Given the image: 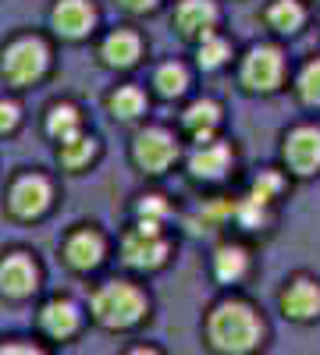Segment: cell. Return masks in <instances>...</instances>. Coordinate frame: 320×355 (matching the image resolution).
I'll use <instances>...</instances> for the list:
<instances>
[{
    "label": "cell",
    "mask_w": 320,
    "mask_h": 355,
    "mask_svg": "<svg viewBox=\"0 0 320 355\" xmlns=\"http://www.w3.org/2000/svg\"><path fill=\"white\" fill-rule=\"evenodd\" d=\"M267 341V323L246 299H221L210 313H207V345L214 352H228V355H246L264 348Z\"/></svg>",
    "instance_id": "1"
},
{
    "label": "cell",
    "mask_w": 320,
    "mask_h": 355,
    "mask_svg": "<svg viewBox=\"0 0 320 355\" xmlns=\"http://www.w3.org/2000/svg\"><path fill=\"white\" fill-rule=\"evenodd\" d=\"M90 313L103 331H128V327H135V323H142L150 316V299L135 281L114 277V281H103L93 291Z\"/></svg>",
    "instance_id": "2"
},
{
    "label": "cell",
    "mask_w": 320,
    "mask_h": 355,
    "mask_svg": "<svg viewBox=\"0 0 320 355\" xmlns=\"http://www.w3.org/2000/svg\"><path fill=\"white\" fill-rule=\"evenodd\" d=\"M50 71V46L40 36H15L0 50V75L11 89H28Z\"/></svg>",
    "instance_id": "3"
},
{
    "label": "cell",
    "mask_w": 320,
    "mask_h": 355,
    "mask_svg": "<svg viewBox=\"0 0 320 355\" xmlns=\"http://www.w3.org/2000/svg\"><path fill=\"white\" fill-rule=\"evenodd\" d=\"M171 256V242L164 234V224H150V220H135V227L125 231L121 239V263L132 270H160Z\"/></svg>",
    "instance_id": "4"
},
{
    "label": "cell",
    "mask_w": 320,
    "mask_h": 355,
    "mask_svg": "<svg viewBox=\"0 0 320 355\" xmlns=\"http://www.w3.org/2000/svg\"><path fill=\"white\" fill-rule=\"evenodd\" d=\"M239 82L246 93H278L285 82V53L274 43H256L246 50L242 68H239Z\"/></svg>",
    "instance_id": "5"
},
{
    "label": "cell",
    "mask_w": 320,
    "mask_h": 355,
    "mask_svg": "<svg viewBox=\"0 0 320 355\" xmlns=\"http://www.w3.org/2000/svg\"><path fill=\"white\" fill-rule=\"evenodd\" d=\"M53 206V185L50 178L28 171V174H18L11 189H8V214L15 220H40L50 214Z\"/></svg>",
    "instance_id": "6"
},
{
    "label": "cell",
    "mask_w": 320,
    "mask_h": 355,
    "mask_svg": "<svg viewBox=\"0 0 320 355\" xmlns=\"http://www.w3.org/2000/svg\"><path fill=\"white\" fill-rule=\"evenodd\" d=\"M132 160L142 174H167L171 164L178 160V139H174L167 128L153 125V128H142L132 139Z\"/></svg>",
    "instance_id": "7"
},
{
    "label": "cell",
    "mask_w": 320,
    "mask_h": 355,
    "mask_svg": "<svg viewBox=\"0 0 320 355\" xmlns=\"http://www.w3.org/2000/svg\"><path fill=\"white\" fill-rule=\"evenodd\" d=\"M40 291V263L33 259V252L25 249H11L0 256V295L11 302H25Z\"/></svg>",
    "instance_id": "8"
},
{
    "label": "cell",
    "mask_w": 320,
    "mask_h": 355,
    "mask_svg": "<svg viewBox=\"0 0 320 355\" xmlns=\"http://www.w3.org/2000/svg\"><path fill=\"white\" fill-rule=\"evenodd\" d=\"M185 171L192 182H203V185H217L224 178L235 171V150L224 142V139H203L196 142V150L189 153L185 160Z\"/></svg>",
    "instance_id": "9"
},
{
    "label": "cell",
    "mask_w": 320,
    "mask_h": 355,
    "mask_svg": "<svg viewBox=\"0 0 320 355\" xmlns=\"http://www.w3.org/2000/svg\"><path fill=\"white\" fill-rule=\"evenodd\" d=\"M281 157H285L288 174H296V178L320 174V125H296L285 135Z\"/></svg>",
    "instance_id": "10"
},
{
    "label": "cell",
    "mask_w": 320,
    "mask_h": 355,
    "mask_svg": "<svg viewBox=\"0 0 320 355\" xmlns=\"http://www.w3.org/2000/svg\"><path fill=\"white\" fill-rule=\"evenodd\" d=\"M50 25H53V33L61 40H68V43L90 40L93 28H96L93 0H57L53 11H50Z\"/></svg>",
    "instance_id": "11"
},
{
    "label": "cell",
    "mask_w": 320,
    "mask_h": 355,
    "mask_svg": "<svg viewBox=\"0 0 320 355\" xmlns=\"http://www.w3.org/2000/svg\"><path fill=\"white\" fill-rule=\"evenodd\" d=\"M174 28L185 36V40H203V36H210L217 33V25H221V8H217V0H174V15H171Z\"/></svg>",
    "instance_id": "12"
},
{
    "label": "cell",
    "mask_w": 320,
    "mask_h": 355,
    "mask_svg": "<svg viewBox=\"0 0 320 355\" xmlns=\"http://www.w3.org/2000/svg\"><path fill=\"white\" fill-rule=\"evenodd\" d=\"M65 263L71 266L75 274H93L96 266L107 259V242L96 227H75L68 239H65V249H61Z\"/></svg>",
    "instance_id": "13"
},
{
    "label": "cell",
    "mask_w": 320,
    "mask_h": 355,
    "mask_svg": "<svg viewBox=\"0 0 320 355\" xmlns=\"http://www.w3.org/2000/svg\"><path fill=\"white\" fill-rule=\"evenodd\" d=\"M281 313L296 323H313L320 316V281L296 274L281 288Z\"/></svg>",
    "instance_id": "14"
},
{
    "label": "cell",
    "mask_w": 320,
    "mask_h": 355,
    "mask_svg": "<svg viewBox=\"0 0 320 355\" xmlns=\"http://www.w3.org/2000/svg\"><path fill=\"white\" fill-rule=\"evenodd\" d=\"M100 61L107 68H118V71H128L142 61V36L135 28H114V33L103 36L100 43Z\"/></svg>",
    "instance_id": "15"
},
{
    "label": "cell",
    "mask_w": 320,
    "mask_h": 355,
    "mask_svg": "<svg viewBox=\"0 0 320 355\" xmlns=\"http://www.w3.org/2000/svg\"><path fill=\"white\" fill-rule=\"evenodd\" d=\"M78 323H82L78 306H75L71 299H61V295H53V299L43 302V309H40V331H43L50 341H68V338H75V334H78Z\"/></svg>",
    "instance_id": "16"
},
{
    "label": "cell",
    "mask_w": 320,
    "mask_h": 355,
    "mask_svg": "<svg viewBox=\"0 0 320 355\" xmlns=\"http://www.w3.org/2000/svg\"><path fill=\"white\" fill-rule=\"evenodd\" d=\"M224 121V107L210 96L203 100H192L185 110H182V128L192 135V142H203V139H214L217 128Z\"/></svg>",
    "instance_id": "17"
},
{
    "label": "cell",
    "mask_w": 320,
    "mask_h": 355,
    "mask_svg": "<svg viewBox=\"0 0 320 355\" xmlns=\"http://www.w3.org/2000/svg\"><path fill=\"white\" fill-rule=\"evenodd\" d=\"M96 157H100V142H96V135H90L85 128L78 135L65 139V142H57V160H61V167L71 171V174L85 171Z\"/></svg>",
    "instance_id": "18"
},
{
    "label": "cell",
    "mask_w": 320,
    "mask_h": 355,
    "mask_svg": "<svg viewBox=\"0 0 320 355\" xmlns=\"http://www.w3.org/2000/svg\"><path fill=\"white\" fill-rule=\"evenodd\" d=\"M249 274V252L235 242H224L214 252V277L221 284H239Z\"/></svg>",
    "instance_id": "19"
},
{
    "label": "cell",
    "mask_w": 320,
    "mask_h": 355,
    "mask_svg": "<svg viewBox=\"0 0 320 355\" xmlns=\"http://www.w3.org/2000/svg\"><path fill=\"white\" fill-rule=\"evenodd\" d=\"M231 57H235V46H231L221 33H210V36L196 40V64L207 71V75L224 71L231 64Z\"/></svg>",
    "instance_id": "20"
},
{
    "label": "cell",
    "mask_w": 320,
    "mask_h": 355,
    "mask_svg": "<svg viewBox=\"0 0 320 355\" xmlns=\"http://www.w3.org/2000/svg\"><path fill=\"white\" fill-rule=\"evenodd\" d=\"M264 21L278 36H296L306 25V8L299 4V0H271V8L264 11Z\"/></svg>",
    "instance_id": "21"
},
{
    "label": "cell",
    "mask_w": 320,
    "mask_h": 355,
    "mask_svg": "<svg viewBox=\"0 0 320 355\" xmlns=\"http://www.w3.org/2000/svg\"><path fill=\"white\" fill-rule=\"evenodd\" d=\"M231 220H235L242 231H267L274 224V206L271 202H260L256 196H242V199H235Z\"/></svg>",
    "instance_id": "22"
},
{
    "label": "cell",
    "mask_w": 320,
    "mask_h": 355,
    "mask_svg": "<svg viewBox=\"0 0 320 355\" xmlns=\"http://www.w3.org/2000/svg\"><path fill=\"white\" fill-rule=\"evenodd\" d=\"M47 135L53 139V142H65V139H71V135H78L82 128H85V121H82V110L75 107V103H53L50 110H47Z\"/></svg>",
    "instance_id": "23"
},
{
    "label": "cell",
    "mask_w": 320,
    "mask_h": 355,
    "mask_svg": "<svg viewBox=\"0 0 320 355\" xmlns=\"http://www.w3.org/2000/svg\"><path fill=\"white\" fill-rule=\"evenodd\" d=\"M107 110L118 117V121H139L146 114V93L139 85H118L107 96Z\"/></svg>",
    "instance_id": "24"
},
{
    "label": "cell",
    "mask_w": 320,
    "mask_h": 355,
    "mask_svg": "<svg viewBox=\"0 0 320 355\" xmlns=\"http://www.w3.org/2000/svg\"><path fill=\"white\" fill-rule=\"evenodd\" d=\"M153 89H157L164 100L185 96V93H189V71H185V64H178V61L160 64V68L153 71Z\"/></svg>",
    "instance_id": "25"
},
{
    "label": "cell",
    "mask_w": 320,
    "mask_h": 355,
    "mask_svg": "<svg viewBox=\"0 0 320 355\" xmlns=\"http://www.w3.org/2000/svg\"><path fill=\"white\" fill-rule=\"evenodd\" d=\"M296 96L303 107L320 110V57H310V61L299 68L296 75Z\"/></svg>",
    "instance_id": "26"
},
{
    "label": "cell",
    "mask_w": 320,
    "mask_h": 355,
    "mask_svg": "<svg viewBox=\"0 0 320 355\" xmlns=\"http://www.w3.org/2000/svg\"><path fill=\"white\" fill-rule=\"evenodd\" d=\"M285 189H288V178H285V171L267 167V171H260V178L253 182L249 196H256L260 202H271V206H274V202L285 196Z\"/></svg>",
    "instance_id": "27"
},
{
    "label": "cell",
    "mask_w": 320,
    "mask_h": 355,
    "mask_svg": "<svg viewBox=\"0 0 320 355\" xmlns=\"http://www.w3.org/2000/svg\"><path fill=\"white\" fill-rule=\"evenodd\" d=\"M171 214H174V206L167 202V196H157V192H150V196H139V202H135V220L164 224Z\"/></svg>",
    "instance_id": "28"
},
{
    "label": "cell",
    "mask_w": 320,
    "mask_h": 355,
    "mask_svg": "<svg viewBox=\"0 0 320 355\" xmlns=\"http://www.w3.org/2000/svg\"><path fill=\"white\" fill-rule=\"evenodd\" d=\"M18 125H22V107L15 100L0 96V135H11Z\"/></svg>",
    "instance_id": "29"
},
{
    "label": "cell",
    "mask_w": 320,
    "mask_h": 355,
    "mask_svg": "<svg viewBox=\"0 0 320 355\" xmlns=\"http://www.w3.org/2000/svg\"><path fill=\"white\" fill-rule=\"evenodd\" d=\"M157 4L160 0H118V8H125L128 15H150L157 11Z\"/></svg>",
    "instance_id": "30"
}]
</instances>
